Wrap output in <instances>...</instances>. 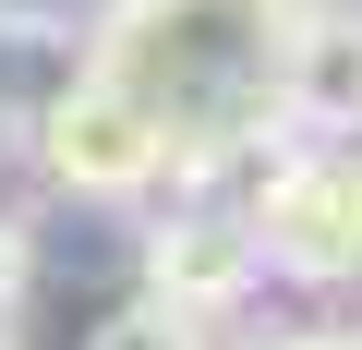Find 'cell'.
<instances>
[{
  "label": "cell",
  "instance_id": "obj_1",
  "mask_svg": "<svg viewBox=\"0 0 362 350\" xmlns=\"http://www.w3.org/2000/svg\"><path fill=\"white\" fill-rule=\"evenodd\" d=\"M314 0H121L97 25V61L121 97L157 109V133L194 157H242L266 145V121L290 109V49H302Z\"/></svg>",
  "mask_w": 362,
  "mask_h": 350
},
{
  "label": "cell",
  "instance_id": "obj_2",
  "mask_svg": "<svg viewBox=\"0 0 362 350\" xmlns=\"http://www.w3.org/2000/svg\"><path fill=\"white\" fill-rule=\"evenodd\" d=\"M37 157H49V182H61V194H109V206L181 169V145L157 133V109L121 97L109 73H73V85L37 109Z\"/></svg>",
  "mask_w": 362,
  "mask_h": 350
},
{
  "label": "cell",
  "instance_id": "obj_3",
  "mask_svg": "<svg viewBox=\"0 0 362 350\" xmlns=\"http://www.w3.org/2000/svg\"><path fill=\"white\" fill-rule=\"evenodd\" d=\"M254 242H266V266H290V278H350V266H362V145H350V157H266Z\"/></svg>",
  "mask_w": 362,
  "mask_h": 350
},
{
  "label": "cell",
  "instance_id": "obj_4",
  "mask_svg": "<svg viewBox=\"0 0 362 350\" xmlns=\"http://www.w3.org/2000/svg\"><path fill=\"white\" fill-rule=\"evenodd\" d=\"M254 266H266V242H254V206H181V218L157 230V254H145L157 302H181V314H218V302H230Z\"/></svg>",
  "mask_w": 362,
  "mask_h": 350
},
{
  "label": "cell",
  "instance_id": "obj_5",
  "mask_svg": "<svg viewBox=\"0 0 362 350\" xmlns=\"http://www.w3.org/2000/svg\"><path fill=\"white\" fill-rule=\"evenodd\" d=\"M290 109H302V121H362V13H338V0H314V13H302Z\"/></svg>",
  "mask_w": 362,
  "mask_h": 350
},
{
  "label": "cell",
  "instance_id": "obj_6",
  "mask_svg": "<svg viewBox=\"0 0 362 350\" xmlns=\"http://www.w3.org/2000/svg\"><path fill=\"white\" fill-rule=\"evenodd\" d=\"M85 350H206V326L181 314V302H133V314H109Z\"/></svg>",
  "mask_w": 362,
  "mask_h": 350
},
{
  "label": "cell",
  "instance_id": "obj_7",
  "mask_svg": "<svg viewBox=\"0 0 362 350\" xmlns=\"http://www.w3.org/2000/svg\"><path fill=\"white\" fill-rule=\"evenodd\" d=\"M13 290H25V242H13V218H0V314H13Z\"/></svg>",
  "mask_w": 362,
  "mask_h": 350
},
{
  "label": "cell",
  "instance_id": "obj_8",
  "mask_svg": "<svg viewBox=\"0 0 362 350\" xmlns=\"http://www.w3.org/2000/svg\"><path fill=\"white\" fill-rule=\"evenodd\" d=\"M278 350H362V338H278Z\"/></svg>",
  "mask_w": 362,
  "mask_h": 350
},
{
  "label": "cell",
  "instance_id": "obj_9",
  "mask_svg": "<svg viewBox=\"0 0 362 350\" xmlns=\"http://www.w3.org/2000/svg\"><path fill=\"white\" fill-rule=\"evenodd\" d=\"M350 133H362V121H350Z\"/></svg>",
  "mask_w": 362,
  "mask_h": 350
}]
</instances>
